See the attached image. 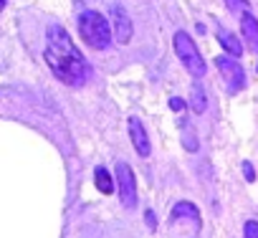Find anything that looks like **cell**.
Wrapping results in <instances>:
<instances>
[{
  "label": "cell",
  "mask_w": 258,
  "mask_h": 238,
  "mask_svg": "<svg viewBox=\"0 0 258 238\" xmlns=\"http://www.w3.org/2000/svg\"><path fill=\"white\" fill-rule=\"evenodd\" d=\"M172 43H175V53H177V58L182 61V66H185L195 79L205 76V61H203V53L198 51L195 41H192L185 31H177L175 38H172Z\"/></svg>",
  "instance_id": "277c9868"
},
{
  "label": "cell",
  "mask_w": 258,
  "mask_h": 238,
  "mask_svg": "<svg viewBox=\"0 0 258 238\" xmlns=\"http://www.w3.org/2000/svg\"><path fill=\"white\" fill-rule=\"evenodd\" d=\"M170 109H172V111H182V109H185V101H182L180 96H172V99H170Z\"/></svg>",
  "instance_id": "e0dca14e"
},
{
  "label": "cell",
  "mask_w": 258,
  "mask_h": 238,
  "mask_svg": "<svg viewBox=\"0 0 258 238\" xmlns=\"http://www.w3.org/2000/svg\"><path fill=\"white\" fill-rule=\"evenodd\" d=\"M129 140H132L135 150L140 157H150L152 152V145H150V137H147V130L142 127V122L137 116H129Z\"/></svg>",
  "instance_id": "ba28073f"
},
{
  "label": "cell",
  "mask_w": 258,
  "mask_h": 238,
  "mask_svg": "<svg viewBox=\"0 0 258 238\" xmlns=\"http://www.w3.org/2000/svg\"><path fill=\"white\" fill-rule=\"evenodd\" d=\"M79 33H81V41L94 51H104L111 43V26L96 11H84L79 16Z\"/></svg>",
  "instance_id": "7a4b0ae2"
},
{
  "label": "cell",
  "mask_w": 258,
  "mask_h": 238,
  "mask_svg": "<svg viewBox=\"0 0 258 238\" xmlns=\"http://www.w3.org/2000/svg\"><path fill=\"white\" fill-rule=\"evenodd\" d=\"M200 228H203L200 210L192 203H187V200L175 203V208L170 213V230H172V235L175 238H198Z\"/></svg>",
  "instance_id": "3957f363"
},
{
  "label": "cell",
  "mask_w": 258,
  "mask_h": 238,
  "mask_svg": "<svg viewBox=\"0 0 258 238\" xmlns=\"http://www.w3.org/2000/svg\"><path fill=\"white\" fill-rule=\"evenodd\" d=\"M145 215H147V225L155 230V228H157V218H155V213H152V210H147Z\"/></svg>",
  "instance_id": "ac0fdd59"
},
{
  "label": "cell",
  "mask_w": 258,
  "mask_h": 238,
  "mask_svg": "<svg viewBox=\"0 0 258 238\" xmlns=\"http://www.w3.org/2000/svg\"><path fill=\"white\" fill-rule=\"evenodd\" d=\"M43 58H46L48 69L53 71V76L61 79L66 86H81V84H86L91 79V69H89L86 58L74 46L69 31L61 28V26H51L48 28Z\"/></svg>",
  "instance_id": "6da1fadb"
},
{
  "label": "cell",
  "mask_w": 258,
  "mask_h": 238,
  "mask_svg": "<svg viewBox=\"0 0 258 238\" xmlns=\"http://www.w3.org/2000/svg\"><path fill=\"white\" fill-rule=\"evenodd\" d=\"M225 3H228V8L235 11V13H245V11H248V0H225Z\"/></svg>",
  "instance_id": "5bb4252c"
},
{
  "label": "cell",
  "mask_w": 258,
  "mask_h": 238,
  "mask_svg": "<svg viewBox=\"0 0 258 238\" xmlns=\"http://www.w3.org/2000/svg\"><path fill=\"white\" fill-rule=\"evenodd\" d=\"M218 41H220V46H223L230 56H240V53H243V43L235 38V33L220 28V31H218Z\"/></svg>",
  "instance_id": "30bf717a"
},
{
  "label": "cell",
  "mask_w": 258,
  "mask_h": 238,
  "mask_svg": "<svg viewBox=\"0 0 258 238\" xmlns=\"http://www.w3.org/2000/svg\"><path fill=\"white\" fill-rule=\"evenodd\" d=\"M215 66H218V71L223 74V79H228V89H230L233 94H235V91H240V89L245 86L243 69H240V64H238L235 58L218 56V58H215Z\"/></svg>",
  "instance_id": "8992f818"
},
{
  "label": "cell",
  "mask_w": 258,
  "mask_h": 238,
  "mask_svg": "<svg viewBox=\"0 0 258 238\" xmlns=\"http://www.w3.org/2000/svg\"><path fill=\"white\" fill-rule=\"evenodd\" d=\"M116 190L124 208H137V177L126 162H116Z\"/></svg>",
  "instance_id": "5b68a950"
},
{
  "label": "cell",
  "mask_w": 258,
  "mask_h": 238,
  "mask_svg": "<svg viewBox=\"0 0 258 238\" xmlns=\"http://www.w3.org/2000/svg\"><path fill=\"white\" fill-rule=\"evenodd\" d=\"M185 150H190V152H195V150H198V140H195V135H192V132H187V135H185Z\"/></svg>",
  "instance_id": "9a60e30c"
},
{
  "label": "cell",
  "mask_w": 258,
  "mask_h": 238,
  "mask_svg": "<svg viewBox=\"0 0 258 238\" xmlns=\"http://www.w3.org/2000/svg\"><path fill=\"white\" fill-rule=\"evenodd\" d=\"M243 235H245V238H258V223H255V220H245Z\"/></svg>",
  "instance_id": "4fadbf2b"
},
{
  "label": "cell",
  "mask_w": 258,
  "mask_h": 238,
  "mask_svg": "<svg viewBox=\"0 0 258 238\" xmlns=\"http://www.w3.org/2000/svg\"><path fill=\"white\" fill-rule=\"evenodd\" d=\"M240 31H243V38H245V46L253 51V53H258V18L253 16V13H243V18H240Z\"/></svg>",
  "instance_id": "9c48e42d"
},
{
  "label": "cell",
  "mask_w": 258,
  "mask_h": 238,
  "mask_svg": "<svg viewBox=\"0 0 258 238\" xmlns=\"http://www.w3.org/2000/svg\"><path fill=\"white\" fill-rule=\"evenodd\" d=\"M190 106H192V111L195 114H203L205 109H208V99H205V91L195 84L192 86V91H190Z\"/></svg>",
  "instance_id": "7c38bea8"
},
{
  "label": "cell",
  "mask_w": 258,
  "mask_h": 238,
  "mask_svg": "<svg viewBox=\"0 0 258 238\" xmlns=\"http://www.w3.org/2000/svg\"><path fill=\"white\" fill-rule=\"evenodd\" d=\"M243 175H245V180H248V183H253V180H255V170H253V165H250L248 160L243 162Z\"/></svg>",
  "instance_id": "2e32d148"
},
{
  "label": "cell",
  "mask_w": 258,
  "mask_h": 238,
  "mask_svg": "<svg viewBox=\"0 0 258 238\" xmlns=\"http://www.w3.org/2000/svg\"><path fill=\"white\" fill-rule=\"evenodd\" d=\"M6 3H8V0H0V8H6Z\"/></svg>",
  "instance_id": "d6986e66"
},
{
  "label": "cell",
  "mask_w": 258,
  "mask_h": 238,
  "mask_svg": "<svg viewBox=\"0 0 258 238\" xmlns=\"http://www.w3.org/2000/svg\"><path fill=\"white\" fill-rule=\"evenodd\" d=\"M111 26H114V41L126 46L132 41V33H135V26H132V18H129L126 8L121 6H114L111 8Z\"/></svg>",
  "instance_id": "52a82bcc"
},
{
  "label": "cell",
  "mask_w": 258,
  "mask_h": 238,
  "mask_svg": "<svg viewBox=\"0 0 258 238\" xmlns=\"http://www.w3.org/2000/svg\"><path fill=\"white\" fill-rule=\"evenodd\" d=\"M94 183H96V188L104 193V195H111L114 193V180H111V175L106 172V167H96L94 170Z\"/></svg>",
  "instance_id": "8fae6325"
}]
</instances>
